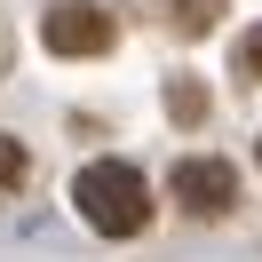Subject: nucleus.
Returning <instances> with one entry per match:
<instances>
[{
    "label": "nucleus",
    "mask_w": 262,
    "mask_h": 262,
    "mask_svg": "<svg viewBox=\"0 0 262 262\" xmlns=\"http://www.w3.org/2000/svg\"><path fill=\"white\" fill-rule=\"evenodd\" d=\"M72 207H80L88 230H103V238H135V230L151 223V191H143V175H135L127 159H96V167H80Z\"/></svg>",
    "instance_id": "f257e3e1"
},
{
    "label": "nucleus",
    "mask_w": 262,
    "mask_h": 262,
    "mask_svg": "<svg viewBox=\"0 0 262 262\" xmlns=\"http://www.w3.org/2000/svg\"><path fill=\"white\" fill-rule=\"evenodd\" d=\"M112 40H119V24L96 0H56L48 16H40V48L48 56H103Z\"/></svg>",
    "instance_id": "f03ea898"
},
{
    "label": "nucleus",
    "mask_w": 262,
    "mask_h": 262,
    "mask_svg": "<svg viewBox=\"0 0 262 262\" xmlns=\"http://www.w3.org/2000/svg\"><path fill=\"white\" fill-rule=\"evenodd\" d=\"M175 207L199 214V223L230 214V207H238V167H230V159H183L175 167Z\"/></svg>",
    "instance_id": "7ed1b4c3"
},
{
    "label": "nucleus",
    "mask_w": 262,
    "mask_h": 262,
    "mask_svg": "<svg viewBox=\"0 0 262 262\" xmlns=\"http://www.w3.org/2000/svg\"><path fill=\"white\" fill-rule=\"evenodd\" d=\"M214 16H223V0H167V24H175L183 40H199V32H214Z\"/></svg>",
    "instance_id": "20e7f679"
},
{
    "label": "nucleus",
    "mask_w": 262,
    "mask_h": 262,
    "mask_svg": "<svg viewBox=\"0 0 262 262\" xmlns=\"http://www.w3.org/2000/svg\"><path fill=\"white\" fill-rule=\"evenodd\" d=\"M167 112H175L183 127H199V119H207V96H199L191 80H175V88H167Z\"/></svg>",
    "instance_id": "39448f33"
},
{
    "label": "nucleus",
    "mask_w": 262,
    "mask_h": 262,
    "mask_svg": "<svg viewBox=\"0 0 262 262\" xmlns=\"http://www.w3.org/2000/svg\"><path fill=\"white\" fill-rule=\"evenodd\" d=\"M16 183H24V143L0 135V191H16Z\"/></svg>",
    "instance_id": "423d86ee"
},
{
    "label": "nucleus",
    "mask_w": 262,
    "mask_h": 262,
    "mask_svg": "<svg viewBox=\"0 0 262 262\" xmlns=\"http://www.w3.org/2000/svg\"><path fill=\"white\" fill-rule=\"evenodd\" d=\"M238 72H246V80H262V24L238 40Z\"/></svg>",
    "instance_id": "0eeeda50"
}]
</instances>
